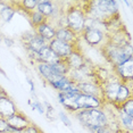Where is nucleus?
I'll return each instance as SVG.
<instances>
[{
    "label": "nucleus",
    "instance_id": "1",
    "mask_svg": "<svg viewBox=\"0 0 133 133\" xmlns=\"http://www.w3.org/2000/svg\"><path fill=\"white\" fill-rule=\"evenodd\" d=\"M99 87L101 88L105 102L111 105L115 109H118L124 102L132 98V84L123 83L114 73L108 75Z\"/></svg>",
    "mask_w": 133,
    "mask_h": 133
},
{
    "label": "nucleus",
    "instance_id": "2",
    "mask_svg": "<svg viewBox=\"0 0 133 133\" xmlns=\"http://www.w3.org/2000/svg\"><path fill=\"white\" fill-rule=\"evenodd\" d=\"M100 51L113 67L133 58L131 43L118 44L110 42L109 40L106 39V41L100 46Z\"/></svg>",
    "mask_w": 133,
    "mask_h": 133
},
{
    "label": "nucleus",
    "instance_id": "3",
    "mask_svg": "<svg viewBox=\"0 0 133 133\" xmlns=\"http://www.w3.org/2000/svg\"><path fill=\"white\" fill-rule=\"evenodd\" d=\"M75 117L89 130L95 128H110L108 115L102 108H90L75 113Z\"/></svg>",
    "mask_w": 133,
    "mask_h": 133
},
{
    "label": "nucleus",
    "instance_id": "4",
    "mask_svg": "<svg viewBox=\"0 0 133 133\" xmlns=\"http://www.w3.org/2000/svg\"><path fill=\"white\" fill-rule=\"evenodd\" d=\"M66 28L80 35L85 28L87 17L84 15L80 2H72L71 6L64 10Z\"/></svg>",
    "mask_w": 133,
    "mask_h": 133
},
{
    "label": "nucleus",
    "instance_id": "5",
    "mask_svg": "<svg viewBox=\"0 0 133 133\" xmlns=\"http://www.w3.org/2000/svg\"><path fill=\"white\" fill-rule=\"evenodd\" d=\"M80 37H82L84 39V41H85L89 46L98 47V46H101L106 41L107 34H105V32H102L99 28L92 25V26H87V28H84L82 33L80 34Z\"/></svg>",
    "mask_w": 133,
    "mask_h": 133
},
{
    "label": "nucleus",
    "instance_id": "6",
    "mask_svg": "<svg viewBox=\"0 0 133 133\" xmlns=\"http://www.w3.org/2000/svg\"><path fill=\"white\" fill-rule=\"evenodd\" d=\"M21 41H22L24 48L26 50H31L34 52H39L42 48L48 46V42H46L41 37L35 33L34 31L26 32L21 37Z\"/></svg>",
    "mask_w": 133,
    "mask_h": 133
},
{
    "label": "nucleus",
    "instance_id": "7",
    "mask_svg": "<svg viewBox=\"0 0 133 133\" xmlns=\"http://www.w3.org/2000/svg\"><path fill=\"white\" fill-rule=\"evenodd\" d=\"M8 126H9V133L13 132H22L23 130H25L32 122L28 118L25 114H23L22 111L17 110L14 115H11L10 117H8L6 119Z\"/></svg>",
    "mask_w": 133,
    "mask_h": 133
},
{
    "label": "nucleus",
    "instance_id": "8",
    "mask_svg": "<svg viewBox=\"0 0 133 133\" xmlns=\"http://www.w3.org/2000/svg\"><path fill=\"white\" fill-rule=\"evenodd\" d=\"M114 74L125 84H132L133 81V58L113 67Z\"/></svg>",
    "mask_w": 133,
    "mask_h": 133
},
{
    "label": "nucleus",
    "instance_id": "9",
    "mask_svg": "<svg viewBox=\"0 0 133 133\" xmlns=\"http://www.w3.org/2000/svg\"><path fill=\"white\" fill-rule=\"evenodd\" d=\"M18 110L15 102L10 99V97L6 93L4 89L0 88V117L7 119L11 115H14Z\"/></svg>",
    "mask_w": 133,
    "mask_h": 133
},
{
    "label": "nucleus",
    "instance_id": "10",
    "mask_svg": "<svg viewBox=\"0 0 133 133\" xmlns=\"http://www.w3.org/2000/svg\"><path fill=\"white\" fill-rule=\"evenodd\" d=\"M80 38H81L80 35H77L76 33H74L68 28H59L56 30L55 39L69 44V46H72L74 49H80L81 48L80 47V41H81Z\"/></svg>",
    "mask_w": 133,
    "mask_h": 133
},
{
    "label": "nucleus",
    "instance_id": "11",
    "mask_svg": "<svg viewBox=\"0 0 133 133\" xmlns=\"http://www.w3.org/2000/svg\"><path fill=\"white\" fill-rule=\"evenodd\" d=\"M76 88L78 89V91H80L81 93H83V95L95 97V98L101 100L104 104H106L105 99H104V96H102L101 88L99 87L98 84L93 83V82H91V81H83V82L76 83Z\"/></svg>",
    "mask_w": 133,
    "mask_h": 133
},
{
    "label": "nucleus",
    "instance_id": "12",
    "mask_svg": "<svg viewBox=\"0 0 133 133\" xmlns=\"http://www.w3.org/2000/svg\"><path fill=\"white\" fill-rule=\"evenodd\" d=\"M64 60L71 71H78V69H82L88 66V60L85 56L83 55V52L81 51V48L80 49H74L68 58Z\"/></svg>",
    "mask_w": 133,
    "mask_h": 133
},
{
    "label": "nucleus",
    "instance_id": "13",
    "mask_svg": "<svg viewBox=\"0 0 133 133\" xmlns=\"http://www.w3.org/2000/svg\"><path fill=\"white\" fill-rule=\"evenodd\" d=\"M48 47H49L60 59L68 58L69 55L72 54V51L74 50V48L72 46H69V44L65 43V42H63L60 40H57V39H54V40H51L50 42H48Z\"/></svg>",
    "mask_w": 133,
    "mask_h": 133
},
{
    "label": "nucleus",
    "instance_id": "14",
    "mask_svg": "<svg viewBox=\"0 0 133 133\" xmlns=\"http://www.w3.org/2000/svg\"><path fill=\"white\" fill-rule=\"evenodd\" d=\"M35 64H37V69H38L39 74L46 80V82L48 84L54 83L56 80L62 77V76H58L57 74H55V72H54V69L50 65L44 64V63H41V62H38V63H35Z\"/></svg>",
    "mask_w": 133,
    "mask_h": 133
},
{
    "label": "nucleus",
    "instance_id": "15",
    "mask_svg": "<svg viewBox=\"0 0 133 133\" xmlns=\"http://www.w3.org/2000/svg\"><path fill=\"white\" fill-rule=\"evenodd\" d=\"M39 37H41L46 42H50L51 40H54L56 37V30L51 24H49L48 22L41 24V25L37 26V28L33 29Z\"/></svg>",
    "mask_w": 133,
    "mask_h": 133
},
{
    "label": "nucleus",
    "instance_id": "16",
    "mask_svg": "<svg viewBox=\"0 0 133 133\" xmlns=\"http://www.w3.org/2000/svg\"><path fill=\"white\" fill-rule=\"evenodd\" d=\"M60 60L62 59H60L48 46L42 48V49L38 52V62L44 63V64L54 65V64H56V63L60 62Z\"/></svg>",
    "mask_w": 133,
    "mask_h": 133
},
{
    "label": "nucleus",
    "instance_id": "17",
    "mask_svg": "<svg viewBox=\"0 0 133 133\" xmlns=\"http://www.w3.org/2000/svg\"><path fill=\"white\" fill-rule=\"evenodd\" d=\"M37 10L49 19L54 16V14H55V11H56L55 2L49 1V0H41V1L38 2Z\"/></svg>",
    "mask_w": 133,
    "mask_h": 133
},
{
    "label": "nucleus",
    "instance_id": "18",
    "mask_svg": "<svg viewBox=\"0 0 133 133\" xmlns=\"http://www.w3.org/2000/svg\"><path fill=\"white\" fill-rule=\"evenodd\" d=\"M15 13H16V10L11 7L9 1H0V17L2 18L4 22H10Z\"/></svg>",
    "mask_w": 133,
    "mask_h": 133
},
{
    "label": "nucleus",
    "instance_id": "19",
    "mask_svg": "<svg viewBox=\"0 0 133 133\" xmlns=\"http://www.w3.org/2000/svg\"><path fill=\"white\" fill-rule=\"evenodd\" d=\"M26 16L29 17V19H30V22H31V24H32L33 29L37 28V26H39V25H41V24L48 22L47 17H44L42 14H40L37 9L31 11V13H29Z\"/></svg>",
    "mask_w": 133,
    "mask_h": 133
},
{
    "label": "nucleus",
    "instance_id": "20",
    "mask_svg": "<svg viewBox=\"0 0 133 133\" xmlns=\"http://www.w3.org/2000/svg\"><path fill=\"white\" fill-rule=\"evenodd\" d=\"M118 109L122 110L124 114H126L128 116H130V117H132L133 118V98L129 99L126 102H124Z\"/></svg>",
    "mask_w": 133,
    "mask_h": 133
},
{
    "label": "nucleus",
    "instance_id": "21",
    "mask_svg": "<svg viewBox=\"0 0 133 133\" xmlns=\"http://www.w3.org/2000/svg\"><path fill=\"white\" fill-rule=\"evenodd\" d=\"M22 132L23 133H44L40 128H38V126L35 125V124H33V123L30 124L28 128H26L25 130H23Z\"/></svg>",
    "mask_w": 133,
    "mask_h": 133
},
{
    "label": "nucleus",
    "instance_id": "22",
    "mask_svg": "<svg viewBox=\"0 0 133 133\" xmlns=\"http://www.w3.org/2000/svg\"><path fill=\"white\" fill-rule=\"evenodd\" d=\"M32 107H33V109H37L40 114H46V109H44V106H42L41 102H39L37 99H33Z\"/></svg>",
    "mask_w": 133,
    "mask_h": 133
},
{
    "label": "nucleus",
    "instance_id": "23",
    "mask_svg": "<svg viewBox=\"0 0 133 133\" xmlns=\"http://www.w3.org/2000/svg\"><path fill=\"white\" fill-rule=\"evenodd\" d=\"M0 133H9V126L2 117H0Z\"/></svg>",
    "mask_w": 133,
    "mask_h": 133
},
{
    "label": "nucleus",
    "instance_id": "24",
    "mask_svg": "<svg viewBox=\"0 0 133 133\" xmlns=\"http://www.w3.org/2000/svg\"><path fill=\"white\" fill-rule=\"evenodd\" d=\"M59 117H60V119H62V122L65 124V125H67V126H71V121L68 119V117L66 116V115L64 113H60L59 114Z\"/></svg>",
    "mask_w": 133,
    "mask_h": 133
},
{
    "label": "nucleus",
    "instance_id": "25",
    "mask_svg": "<svg viewBox=\"0 0 133 133\" xmlns=\"http://www.w3.org/2000/svg\"><path fill=\"white\" fill-rule=\"evenodd\" d=\"M28 82H29L30 85H31V91H32V92H34V85H33V82H32L31 80H30V78L28 80Z\"/></svg>",
    "mask_w": 133,
    "mask_h": 133
},
{
    "label": "nucleus",
    "instance_id": "26",
    "mask_svg": "<svg viewBox=\"0 0 133 133\" xmlns=\"http://www.w3.org/2000/svg\"><path fill=\"white\" fill-rule=\"evenodd\" d=\"M0 73H1L2 75H5V76H6V74H5V72H4V71H2V69H1V68H0Z\"/></svg>",
    "mask_w": 133,
    "mask_h": 133
},
{
    "label": "nucleus",
    "instance_id": "27",
    "mask_svg": "<svg viewBox=\"0 0 133 133\" xmlns=\"http://www.w3.org/2000/svg\"><path fill=\"white\" fill-rule=\"evenodd\" d=\"M2 40V37H1V33H0V41Z\"/></svg>",
    "mask_w": 133,
    "mask_h": 133
}]
</instances>
